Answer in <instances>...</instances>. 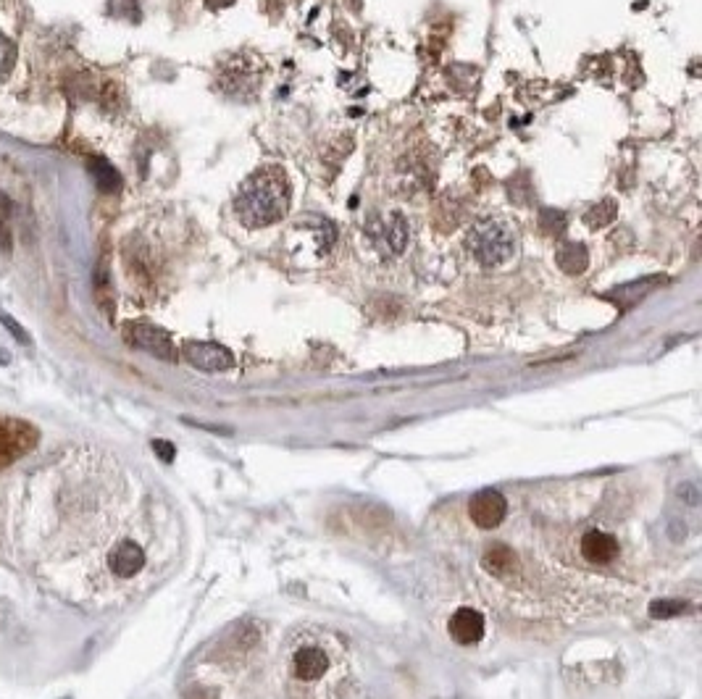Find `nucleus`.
I'll return each mask as SVG.
<instances>
[{"label":"nucleus","mask_w":702,"mask_h":699,"mask_svg":"<svg viewBox=\"0 0 702 699\" xmlns=\"http://www.w3.org/2000/svg\"><path fill=\"white\" fill-rule=\"evenodd\" d=\"M555 261H558V266H561L566 274H584L589 266L587 248H584V245H576V242H568V245H563V248L555 253Z\"/></svg>","instance_id":"9b49d317"},{"label":"nucleus","mask_w":702,"mask_h":699,"mask_svg":"<svg viewBox=\"0 0 702 699\" xmlns=\"http://www.w3.org/2000/svg\"><path fill=\"white\" fill-rule=\"evenodd\" d=\"M450 636L458 644H476L484 636V618L471 608L455 610L450 618Z\"/></svg>","instance_id":"6e6552de"},{"label":"nucleus","mask_w":702,"mask_h":699,"mask_svg":"<svg viewBox=\"0 0 702 699\" xmlns=\"http://www.w3.org/2000/svg\"><path fill=\"white\" fill-rule=\"evenodd\" d=\"M468 250L484 269H497L516 255L518 237L508 221L503 219H482L471 226L466 240Z\"/></svg>","instance_id":"f03ea898"},{"label":"nucleus","mask_w":702,"mask_h":699,"mask_svg":"<svg viewBox=\"0 0 702 699\" xmlns=\"http://www.w3.org/2000/svg\"><path fill=\"white\" fill-rule=\"evenodd\" d=\"M108 565H111V571H114L116 576L129 579V576H135V573H140L142 568H145V552H142L140 544L121 542L116 544L114 552H111Z\"/></svg>","instance_id":"0eeeda50"},{"label":"nucleus","mask_w":702,"mask_h":699,"mask_svg":"<svg viewBox=\"0 0 702 699\" xmlns=\"http://www.w3.org/2000/svg\"><path fill=\"white\" fill-rule=\"evenodd\" d=\"M14 61H16V45L11 43L6 35H0V79L14 69Z\"/></svg>","instance_id":"6ab92c4d"},{"label":"nucleus","mask_w":702,"mask_h":699,"mask_svg":"<svg viewBox=\"0 0 702 699\" xmlns=\"http://www.w3.org/2000/svg\"><path fill=\"white\" fill-rule=\"evenodd\" d=\"M616 213H618V203L616 200H603L600 205H595V208H589L587 211V216H584V221H587L592 229H600V226H605V224H610V221L616 219Z\"/></svg>","instance_id":"2eb2a0df"},{"label":"nucleus","mask_w":702,"mask_h":699,"mask_svg":"<svg viewBox=\"0 0 702 699\" xmlns=\"http://www.w3.org/2000/svg\"><path fill=\"white\" fill-rule=\"evenodd\" d=\"M153 450H156V455L164 460V463H171V460H174V455H177L174 445H171V442H166V439H156V442H153Z\"/></svg>","instance_id":"412c9836"},{"label":"nucleus","mask_w":702,"mask_h":699,"mask_svg":"<svg viewBox=\"0 0 702 699\" xmlns=\"http://www.w3.org/2000/svg\"><path fill=\"white\" fill-rule=\"evenodd\" d=\"M584 558L592 563H610L618 555V542L605 531H587L582 539Z\"/></svg>","instance_id":"9d476101"},{"label":"nucleus","mask_w":702,"mask_h":699,"mask_svg":"<svg viewBox=\"0 0 702 699\" xmlns=\"http://www.w3.org/2000/svg\"><path fill=\"white\" fill-rule=\"evenodd\" d=\"M108 14L116 16V19L137 22L140 19V6H137V0H108Z\"/></svg>","instance_id":"dca6fc26"},{"label":"nucleus","mask_w":702,"mask_h":699,"mask_svg":"<svg viewBox=\"0 0 702 699\" xmlns=\"http://www.w3.org/2000/svg\"><path fill=\"white\" fill-rule=\"evenodd\" d=\"M0 321H3V326H6L8 332L14 334V337H16V339H19V342H22V345H32V339H29V334H27V332H24L22 326L16 324L14 318L8 316V313H0Z\"/></svg>","instance_id":"aec40b11"},{"label":"nucleus","mask_w":702,"mask_h":699,"mask_svg":"<svg viewBox=\"0 0 702 699\" xmlns=\"http://www.w3.org/2000/svg\"><path fill=\"white\" fill-rule=\"evenodd\" d=\"M290 200L292 187L282 166H261L240 184L234 213L248 229H266L287 216Z\"/></svg>","instance_id":"f257e3e1"},{"label":"nucleus","mask_w":702,"mask_h":699,"mask_svg":"<svg viewBox=\"0 0 702 699\" xmlns=\"http://www.w3.org/2000/svg\"><path fill=\"white\" fill-rule=\"evenodd\" d=\"M8 361H11V358H8V353H6V350H3V347H0V366H8Z\"/></svg>","instance_id":"4be33fe9"},{"label":"nucleus","mask_w":702,"mask_h":699,"mask_svg":"<svg viewBox=\"0 0 702 699\" xmlns=\"http://www.w3.org/2000/svg\"><path fill=\"white\" fill-rule=\"evenodd\" d=\"M124 334H127V339L132 342V345L145 350V353L156 355V358H161V361H174V358H177L174 342H171V337L161 329V326L145 324V321H135V324H127Z\"/></svg>","instance_id":"7ed1b4c3"},{"label":"nucleus","mask_w":702,"mask_h":699,"mask_svg":"<svg viewBox=\"0 0 702 699\" xmlns=\"http://www.w3.org/2000/svg\"><path fill=\"white\" fill-rule=\"evenodd\" d=\"M484 568L492 573H500V576L513 573V568H516V555H513L511 547H505V544H492L490 550L484 552Z\"/></svg>","instance_id":"ddd939ff"},{"label":"nucleus","mask_w":702,"mask_h":699,"mask_svg":"<svg viewBox=\"0 0 702 699\" xmlns=\"http://www.w3.org/2000/svg\"><path fill=\"white\" fill-rule=\"evenodd\" d=\"M182 355L200 371H227L234 366V355L216 342H185Z\"/></svg>","instance_id":"39448f33"},{"label":"nucleus","mask_w":702,"mask_h":699,"mask_svg":"<svg viewBox=\"0 0 702 699\" xmlns=\"http://www.w3.org/2000/svg\"><path fill=\"white\" fill-rule=\"evenodd\" d=\"M3 621H6V615H3V605H0V626H3Z\"/></svg>","instance_id":"5701e85b"},{"label":"nucleus","mask_w":702,"mask_h":699,"mask_svg":"<svg viewBox=\"0 0 702 699\" xmlns=\"http://www.w3.org/2000/svg\"><path fill=\"white\" fill-rule=\"evenodd\" d=\"M327 668H329L327 652L319 650V647H313V644L298 650L295 652V657H292V671H295V676L298 678H303V681H319V678L327 673Z\"/></svg>","instance_id":"1a4fd4ad"},{"label":"nucleus","mask_w":702,"mask_h":699,"mask_svg":"<svg viewBox=\"0 0 702 699\" xmlns=\"http://www.w3.org/2000/svg\"><path fill=\"white\" fill-rule=\"evenodd\" d=\"M539 224H542V229H545L547 234H561L568 224V216L561 211L547 208V211H542V219H539Z\"/></svg>","instance_id":"f3484780"},{"label":"nucleus","mask_w":702,"mask_h":699,"mask_svg":"<svg viewBox=\"0 0 702 699\" xmlns=\"http://www.w3.org/2000/svg\"><path fill=\"white\" fill-rule=\"evenodd\" d=\"M655 284H660L658 276H650V279H642V282H632V284H624V287H618V290H613V295H610V300L616 305H621V308H632L637 300H642V297L647 295V292L653 290Z\"/></svg>","instance_id":"f8f14e48"},{"label":"nucleus","mask_w":702,"mask_h":699,"mask_svg":"<svg viewBox=\"0 0 702 699\" xmlns=\"http://www.w3.org/2000/svg\"><path fill=\"white\" fill-rule=\"evenodd\" d=\"M687 610V605L679 600H655L650 605V615L653 618H674V615H681Z\"/></svg>","instance_id":"a211bd4d"},{"label":"nucleus","mask_w":702,"mask_h":699,"mask_svg":"<svg viewBox=\"0 0 702 699\" xmlns=\"http://www.w3.org/2000/svg\"><path fill=\"white\" fill-rule=\"evenodd\" d=\"M505 510H508V502H505V497L497 489H482L468 502L471 521L476 526H482V529H495L497 523L505 518Z\"/></svg>","instance_id":"423d86ee"},{"label":"nucleus","mask_w":702,"mask_h":699,"mask_svg":"<svg viewBox=\"0 0 702 699\" xmlns=\"http://www.w3.org/2000/svg\"><path fill=\"white\" fill-rule=\"evenodd\" d=\"M90 174L95 177L100 190H108V192L119 190L121 177L114 171V166H111L108 161H103V158H93V161H90Z\"/></svg>","instance_id":"4468645a"},{"label":"nucleus","mask_w":702,"mask_h":699,"mask_svg":"<svg viewBox=\"0 0 702 699\" xmlns=\"http://www.w3.org/2000/svg\"><path fill=\"white\" fill-rule=\"evenodd\" d=\"M369 234L384 253L400 255L408 245V221L400 213H390V216H374L369 224Z\"/></svg>","instance_id":"20e7f679"}]
</instances>
